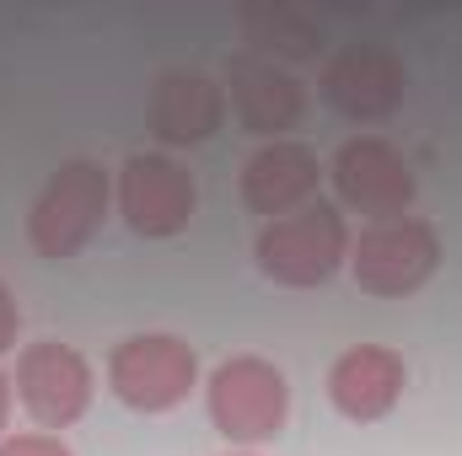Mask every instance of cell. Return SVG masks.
<instances>
[{
  "label": "cell",
  "mask_w": 462,
  "mask_h": 456,
  "mask_svg": "<svg viewBox=\"0 0 462 456\" xmlns=\"http://www.w3.org/2000/svg\"><path fill=\"white\" fill-rule=\"evenodd\" d=\"M253 252H258V269L274 285L312 290V285H328L339 274V263L349 258V226L339 215V205L312 199L307 210H296L285 221H269Z\"/></svg>",
  "instance_id": "cell-1"
},
{
  "label": "cell",
  "mask_w": 462,
  "mask_h": 456,
  "mask_svg": "<svg viewBox=\"0 0 462 456\" xmlns=\"http://www.w3.org/2000/svg\"><path fill=\"white\" fill-rule=\"evenodd\" d=\"M108 194H114V183H108V172H103L97 161H65V167L43 183V194L32 199V210H27V236H32V247H38L43 258H54V263L76 258V252L97 236V226H103Z\"/></svg>",
  "instance_id": "cell-2"
},
{
  "label": "cell",
  "mask_w": 462,
  "mask_h": 456,
  "mask_svg": "<svg viewBox=\"0 0 462 456\" xmlns=\"http://www.w3.org/2000/svg\"><path fill=\"white\" fill-rule=\"evenodd\" d=\"M441 263V236L430 221H414V215H398V221H376L349 242V274L365 296H382V301H398V296H414Z\"/></svg>",
  "instance_id": "cell-3"
},
{
  "label": "cell",
  "mask_w": 462,
  "mask_h": 456,
  "mask_svg": "<svg viewBox=\"0 0 462 456\" xmlns=\"http://www.w3.org/2000/svg\"><path fill=\"white\" fill-rule=\"evenodd\" d=\"M291 414V387L280 376V365L258 360V354H236L226 365H216L210 376V419L216 430L236 446H263L285 430Z\"/></svg>",
  "instance_id": "cell-4"
},
{
  "label": "cell",
  "mask_w": 462,
  "mask_h": 456,
  "mask_svg": "<svg viewBox=\"0 0 462 456\" xmlns=\"http://www.w3.org/2000/svg\"><path fill=\"white\" fill-rule=\"evenodd\" d=\"M194 376H199L194 349L172 333H140L108 354V387L134 414H172L194 392Z\"/></svg>",
  "instance_id": "cell-5"
},
{
  "label": "cell",
  "mask_w": 462,
  "mask_h": 456,
  "mask_svg": "<svg viewBox=\"0 0 462 456\" xmlns=\"http://www.w3.org/2000/svg\"><path fill=\"white\" fill-rule=\"evenodd\" d=\"M16 397L43 430H70L92 408V360L70 343H27L16 360Z\"/></svg>",
  "instance_id": "cell-6"
},
{
  "label": "cell",
  "mask_w": 462,
  "mask_h": 456,
  "mask_svg": "<svg viewBox=\"0 0 462 456\" xmlns=\"http://www.w3.org/2000/svg\"><path fill=\"white\" fill-rule=\"evenodd\" d=\"M403 97H409V70L382 43H349L323 70V103L349 123H382L403 108Z\"/></svg>",
  "instance_id": "cell-7"
},
{
  "label": "cell",
  "mask_w": 462,
  "mask_h": 456,
  "mask_svg": "<svg viewBox=\"0 0 462 456\" xmlns=\"http://www.w3.org/2000/svg\"><path fill=\"white\" fill-rule=\"evenodd\" d=\"M194 205H199V188H194V172L178 167L172 156H129L124 172H118V210L134 236H178V231L194 221Z\"/></svg>",
  "instance_id": "cell-8"
},
{
  "label": "cell",
  "mask_w": 462,
  "mask_h": 456,
  "mask_svg": "<svg viewBox=\"0 0 462 456\" xmlns=\"http://www.w3.org/2000/svg\"><path fill=\"white\" fill-rule=\"evenodd\" d=\"M226 108L236 114V123L247 134L285 140L307 118V87L285 65H274L269 54L236 49L226 59Z\"/></svg>",
  "instance_id": "cell-9"
},
{
  "label": "cell",
  "mask_w": 462,
  "mask_h": 456,
  "mask_svg": "<svg viewBox=\"0 0 462 456\" xmlns=\"http://www.w3.org/2000/svg\"><path fill=\"white\" fill-rule=\"evenodd\" d=\"M328 178H334V188H339V199H345L349 210L371 215V226L376 221H398L414 205V172H409L403 150L387 145L382 134L349 140L345 150L334 156Z\"/></svg>",
  "instance_id": "cell-10"
},
{
  "label": "cell",
  "mask_w": 462,
  "mask_h": 456,
  "mask_svg": "<svg viewBox=\"0 0 462 456\" xmlns=\"http://www.w3.org/2000/svg\"><path fill=\"white\" fill-rule=\"evenodd\" d=\"M318 183H323V167L307 145L296 140H269L263 150L247 156L242 167V205L253 215H269V221H285L296 210H307L318 199Z\"/></svg>",
  "instance_id": "cell-11"
},
{
  "label": "cell",
  "mask_w": 462,
  "mask_h": 456,
  "mask_svg": "<svg viewBox=\"0 0 462 456\" xmlns=\"http://www.w3.org/2000/svg\"><path fill=\"white\" fill-rule=\"evenodd\" d=\"M145 123L162 145H205L226 123V87H216L205 70H167L151 87Z\"/></svg>",
  "instance_id": "cell-12"
},
{
  "label": "cell",
  "mask_w": 462,
  "mask_h": 456,
  "mask_svg": "<svg viewBox=\"0 0 462 456\" xmlns=\"http://www.w3.org/2000/svg\"><path fill=\"white\" fill-rule=\"evenodd\" d=\"M403 381H409V370H403V354L398 349L355 343V349H345L334 360V370H328V397H334V408L345 419L376 424V419H387L398 408Z\"/></svg>",
  "instance_id": "cell-13"
},
{
  "label": "cell",
  "mask_w": 462,
  "mask_h": 456,
  "mask_svg": "<svg viewBox=\"0 0 462 456\" xmlns=\"http://www.w3.org/2000/svg\"><path fill=\"white\" fill-rule=\"evenodd\" d=\"M242 32L253 54H269L274 65H307L323 54V22L307 16L291 0H253L242 5Z\"/></svg>",
  "instance_id": "cell-14"
},
{
  "label": "cell",
  "mask_w": 462,
  "mask_h": 456,
  "mask_svg": "<svg viewBox=\"0 0 462 456\" xmlns=\"http://www.w3.org/2000/svg\"><path fill=\"white\" fill-rule=\"evenodd\" d=\"M0 456H70V446L60 435H5Z\"/></svg>",
  "instance_id": "cell-15"
},
{
  "label": "cell",
  "mask_w": 462,
  "mask_h": 456,
  "mask_svg": "<svg viewBox=\"0 0 462 456\" xmlns=\"http://www.w3.org/2000/svg\"><path fill=\"white\" fill-rule=\"evenodd\" d=\"M16 328H22V312H16V301H11V290H5V279H0V354L16 343Z\"/></svg>",
  "instance_id": "cell-16"
},
{
  "label": "cell",
  "mask_w": 462,
  "mask_h": 456,
  "mask_svg": "<svg viewBox=\"0 0 462 456\" xmlns=\"http://www.w3.org/2000/svg\"><path fill=\"white\" fill-rule=\"evenodd\" d=\"M5 419H11V381L0 376V430H5Z\"/></svg>",
  "instance_id": "cell-17"
}]
</instances>
